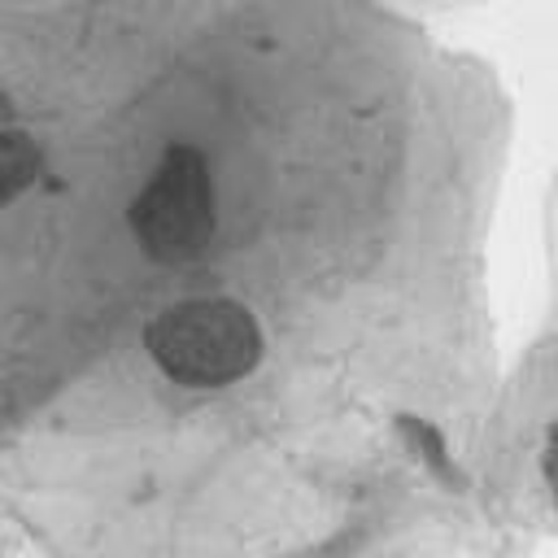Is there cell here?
I'll list each match as a JSON object with an SVG mask.
<instances>
[{
	"mask_svg": "<svg viewBox=\"0 0 558 558\" xmlns=\"http://www.w3.org/2000/svg\"><path fill=\"white\" fill-rule=\"evenodd\" d=\"M144 344L153 362L187 388H222L244 379L262 362V327L248 305L231 296H192L161 310Z\"/></svg>",
	"mask_w": 558,
	"mask_h": 558,
	"instance_id": "obj_1",
	"label": "cell"
},
{
	"mask_svg": "<svg viewBox=\"0 0 558 558\" xmlns=\"http://www.w3.org/2000/svg\"><path fill=\"white\" fill-rule=\"evenodd\" d=\"M39 174V144L22 131H0V205L26 192Z\"/></svg>",
	"mask_w": 558,
	"mask_h": 558,
	"instance_id": "obj_3",
	"label": "cell"
},
{
	"mask_svg": "<svg viewBox=\"0 0 558 558\" xmlns=\"http://www.w3.org/2000/svg\"><path fill=\"white\" fill-rule=\"evenodd\" d=\"M214 179L209 161L192 144H170L131 201V231L161 266H183L214 240Z\"/></svg>",
	"mask_w": 558,
	"mask_h": 558,
	"instance_id": "obj_2",
	"label": "cell"
},
{
	"mask_svg": "<svg viewBox=\"0 0 558 558\" xmlns=\"http://www.w3.org/2000/svg\"><path fill=\"white\" fill-rule=\"evenodd\" d=\"M545 475H549V484L558 488V423L549 427V449H545Z\"/></svg>",
	"mask_w": 558,
	"mask_h": 558,
	"instance_id": "obj_4",
	"label": "cell"
}]
</instances>
